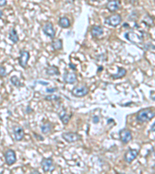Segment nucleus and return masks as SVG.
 <instances>
[{"instance_id":"f257e3e1","label":"nucleus","mask_w":155,"mask_h":174,"mask_svg":"<svg viewBox=\"0 0 155 174\" xmlns=\"http://www.w3.org/2000/svg\"><path fill=\"white\" fill-rule=\"evenodd\" d=\"M155 116V111L151 108H144L139 111L137 114V120L139 122L144 123L150 122Z\"/></svg>"},{"instance_id":"f03ea898","label":"nucleus","mask_w":155,"mask_h":174,"mask_svg":"<svg viewBox=\"0 0 155 174\" xmlns=\"http://www.w3.org/2000/svg\"><path fill=\"white\" fill-rule=\"evenodd\" d=\"M4 157L8 166H12L16 162V153L13 149H8L4 153Z\"/></svg>"},{"instance_id":"7ed1b4c3","label":"nucleus","mask_w":155,"mask_h":174,"mask_svg":"<svg viewBox=\"0 0 155 174\" xmlns=\"http://www.w3.org/2000/svg\"><path fill=\"white\" fill-rule=\"evenodd\" d=\"M88 93V88L86 86H77L72 90V94L74 97H81L85 96Z\"/></svg>"},{"instance_id":"20e7f679","label":"nucleus","mask_w":155,"mask_h":174,"mask_svg":"<svg viewBox=\"0 0 155 174\" xmlns=\"http://www.w3.org/2000/svg\"><path fill=\"white\" fill-rule=\"evenodd\" d=\"M106 23L111 26H117L122 22V17L119 14H114L106 19Z\"/></svg>"},{"instance_id":"39448f33","label":"nucleus","mask_w":155,"mask_h":174,"mask_svg":"<svg viewBox=\"0 0 155 174\" xmlns=\"http://www.w3.org/2000/svg\"><path fill=\"white\" fill-rule=\"evenodd\" d=\"M62 138L65 139V141L72 143V142H74L79 141L81 139V136L79 134H77L75 132H65L62 134Z\"/></svg>"},{"instance_id":"423d86ee","label":"nucleus","mask_w":155,"mask_h":174,"mask_svg":"<svg viewBox=\"0 0 155 174\" xmlns=\"http://www.w3.org/2000/svg\"><path fill=\"white\" fill-rule=\"evenodd\" d=\"M119 134H120V138L121 141L124 144L128 143L132 139V133L127 128L121 129L119 132Z\"/></svg>"},{"instance_id":"0eeeda50","label":"nucleus","mask_w":155,"mask_h":174,"mask_svg":"<svg viewBox=\"0 0 155 174\" xmlns=\"http://www.w3.org/2000/svg\"><path fill=\"white\" fill-rule=\"evenodd\" d=\"M138 151L137 149H133V148H129L127 152H126L125 155H124V160L128 163H131L133 160L137 157L138 155Z\"/></svg>"},{"instance_id":"6e6552de","label":"nucleus","mask_w":155,"mask_h":174,"mask_svg":"<svg viewBox=\"0 0 155 174\" xmlns=\"http://www.w3.org/2000/svg\"><path fill=\"white\" fill-rule=\"evenodd\" d=\"M30 59V53L28 51L22 50L19 53V65L23 68H26L27 65L28 60Z\"/></svg>"},{"instance_id":"1a4fd4ad","label":"nucleus","mask_w":155,"mask_h":174,"mask_svg":"<svg viewBox=\"0 0 155 174\" xmlns=\"http://www.w3.org/2000/svg\"><path fill=\"white\" fill-rule=\"evenodd\" d=\"M43 32L51 39H54L55 37V30L51 23H47L44 24L43 26Z\"/></svg>"},{"instance_id":"9d476101","label":"nucleus","mask_w":155,"mask_h":174,"mask_svg":"<svg viewBox=\"0 0 155 174\" xmlns=\"http://www.w3.org/2000/svg\"><path fill=\"white\" fill-rule=\"evenodd\" d=\"M13 130L14 138H15L16 141H20L23 139V137H24V130L21 126H19V125H14L13 128Z\"/></svg>"},{"instance_id":"9b49d317","label":"nucleus","mask_w":155,"mask_h":174,"mask_svg":"<svg viewBox=\"0 0 155 174\" xmlns=\"http://www.w3.org/2000/svg\"><path fill=\"white\" fill-rule=\"evenodd\" d=\"M53 165V160L51 158H44L41 162V167L44 173H47L51 170Z\"/></svg>"},{"instance_id":"f8f14e48","label":"nucleus","mask_w":155,"mask_h":174,"mask_svg":"<svg viewBox=\"0 0 155 174\" xmlns=\"http://www.w3.org/2000/svg\"><path fill=\"white\" fill-rule=\"evenodd\" d=\"M64 81L67 84H74L77 81L76 74L72 72L66 71L64 74Z\"/></svg>"},{"instance_id":"ddd939ff","label":"nucleus","mask_w":155,"mask_h":174,"mask_svg":"<svg viewBox=\"0 0 155 174\" xmlns=\"http://www.w3.org/2000/svg\"><path fill=\"white\" fill-rule=\"evenodd\" d=\"M107 9L111 12L117 11L120 9V2L118 0H110L107 3Z\"/></svg>"},{"instance_id":"4468645a","label":"nucleus","mask_w":155,"mask_h":174,"mask_svg":"<svg viewBox=\"0 0 155 174\" xmlns=\"http://www.w3.org/2000/svg\"><path fill=\"white\" fill-rule=\"evenodd\" d=\"M91 34L93 37H99L103 34V29L100 26H94L91 30Z\"/></svg>"},{"instance_id":"2eb2a0df","label":"nucleus","mask_w":155,"mask_h":174,"mask_svg":"<svg viewBox=\"0 0 155 174\" xmlns=\"http://www.w3.org/2000/svg\"><path fill=\"white\" fill-rule=\"evenodd\" d=\"M59 118H60V121L62 122V123L64 125H67L68 122H69L70 118H71V115H67L66 111L62 110L59 114Z\"/></svg>"},{"instance_id":"dca6fc26","label":"nucleus","mask_w":155,"mask_h":174,"mask_svg":"<svg viewBox=\"0 0 155 174\" xmlns=\"http://www.w3.org/2000/svg\"><path fill=\"white\" fill-rule=\"evenodd\" d=\"M40 128H41L42 133L47 135L51 132V131L53 129V126H52V125H51V123H44V124H43V125L40 126Z\"/></svg>"},{"instance_id":"f3484780","label":"nucleus","mask_w":155,"mask_h":174,"mask_svg":"<svg viewBox=\"0 0 155 174\" xmlns=\"http://www.w3.org/2000/svg\"><path fill=\"white\" fill-rule=\"evenodd\" d=\"M127 74V70L126 69L123 68V67H118V72L116 74H113L112 77L113 79H120L122 78L125 76Z\"/></svg>"},{"instance_id":"a211bd4d","label":"nucleus","mask_w":155,"mask_h":174,"mask_svg":"<svg viewBox=\"0 0 155 174\" xmlns=\"http://www.w3.org/2000/svg\"><path fill=\"white\" fill-rule=\"evenodd\" d=\"M9 39L11 40L12 42H13L14 44H16L19 41V36L18 33L16 32V30L15 29L11 30V31L9 33Z\"/></svg>"},{"instance_id":"6ab92c4d","label":"nucleus","mask_w":155,"mask_h":174,"mask_svg":"<svg viewBox=\"0 0 155 174\" xmlns=\"http://www.w3.org/2000/svg\"><path fill=\"white\" fill-rule=\"evenodd\" d=\"M59 25L62 28L67 29V28L69 27L71 23H70L69 19H68L67 17H61V18L59 19Z\"/></svg>"},{"instance_id":"aec40b11","label":"nucleus","mask_w":155,"mask_h":174,"mask_svg":"<svg viewBox=\"0 0 155 174\" xmlns=\"http://www.w3.org/2000/svg\"><path fill=\"white\" fill-rule=\"evenodd\" d=\"M62 46L63 44L61 39H54L53 42H52V47H53L54 50H58L62 49Z\"/></svg>"},{"instance_id":"412c9836","label":"nucleus","mask_w":155,"mask_h":174,"mask_svg":"<svg viewBox=\"0 0 155 174\" xmlns=\"http://www.w3.org/2000/svg\"><path fill=\"white\" fill-rule=\"evenodd\" d=\"M47 73L49 75H58L59 74V70L58 67H54V66H51L47 69Z\"/></svg>"},{"instance_id":"4be33fe9","label":"nucleus","mask_w":155,"mask_h":174,"mask_svg":"<svg viewBox=\"0 0 155 174\" xmlns=\"http://www.w3.org/2000/svg\"><path fill=\"white\" fill-rule=\"evenodd\" d=\"M10 81H11V83L13 84L14 86H16V87H20V86L22 85V84H21V82L19 81V78L16 76L11 77Z\"/></svg>"},{"instance_id":"5701e85b","label":"nucleus","mask_w":155,"mask_h":174,"mask_svg":"<svg viewBox=\"0 0 155 174\" xmlns=\"http://www.w3.org/2000/svg\"><path fill=\"white\" fill-rule=\"evenodd\" d=\"M44 99L47 100V101H58L60 100V97H58L57 95H48L44 97Z\"/></svg>"},{"instance_id":"b1692460","label":"nucleus","mask_w":155,"mask_h":174,"mask_svg":"<svg viewBox=\"0 0 155 174\" xmlns=\"http://www.w3.org/2000/svg\"><path fill=\"white\" fill-rule=\"evenodd\" d=\"M6 75V70L4 67L0 66V77H5Z\"/></svg>"},{"instance_id":"393cba45","label":"nucleus","mask_w":155,"mask_h":174,"mask_svg":"<svg viewBox=\"0 0 155 174\" xmlns=\"http://www.w3.org/2000/svg\"><path fill=\"white\" fill-rule=\"evenodd\" d=\"M93 122L95 124H97V123L99 122V118L98 116H94L93 117Z\"/></svg>"},{"instance_id":"a878e982","label":"nucleus","mask_w":155,"mask_h":174,"mask_svg":"<svg viewBox=\"0 0 155 174\" xmlns=\"http://www.w3.org/2000/svg\"><path fill=\"white\" fill-rule=\"evenodd\" d=\"M57 90V88H47L46 91L48 93H53Z\"/></svg>"},{"instance_id":"bb28decb","label":"nucleus","mask_w":155,"mask_h":174,"mask_svg":"<svg viewBox=\"0 0 155 174\" xmlns=\"http://www.w3.org/2000/svg\"><path fill=\"white\" fill-rule=\"evenodd\" d=\"M6 5V0H0V6H4Z\"/></svg>"},{"instance_id":"cd10ccee","label":"nucleus","mask_w":155,"mask_h":174,"mask_svg":"<svg viewBox=\"0 0 155 174\" xmlns=\"http://www.w3.org/2000/svg\"><path fill=\"white\" fill-rule=\"evenodd\" d=\"M151 130L152 131V132H155V122L154 123V125H152V127H151Z\"/></svg>"},{"instance_id":"c85d7f7f","label":"nucleus","mask_w":155,"mask_h":174,"mask_svg":"<svg viewBox=\"0 0 155 174\" xmlns=\"http://www.w3.org/2000/svg\"><path fill=\"white\" fill-rule=\"evenodd\" d=\"M69 66H70V67H73V68H72V69H73V70H76V67H75V66H74V65L72 64H70Z\"/></svg>"},{"instance_id":"c756f323","label":"nucleus","mask_w":155,"mask_h":174,"mask_svg":"<svg viewBox=\"0 0 155 174\" xmlns=\"http://www.w3.org/2000/svg\"><path fill=\"white\" fill-rule=\"evenodd\" d=\"M2 10H0V18L2 17Z\"/></svg>"},{"instance_id":"7c9ffc66","label":"nucleus","mask_w":155,"mask_h":174,"mask_svg":"<svg viewBox=\"0 0 155 174\" xmlns=\"http://www.w3.org/2000/svg\"><path fill=\"white\" fill-rule=\"evenodd\" d=\"M89 1H92V2H95V1H102V0H89Z\"/></svg>"},{"instance_id":"2f4dec72","label":"nucleus","mask_w":155,"mask_h":174,"mask_svg":"<svg viewBox=\"0 0 155 174\" xmlns=\"http://www.w3.org/2000/svg\"><path fill=\"white\" fill-rule=\"evenodd\" d=\"M0 135H1V132H0Z\"/></svg>"}]
</instances>
